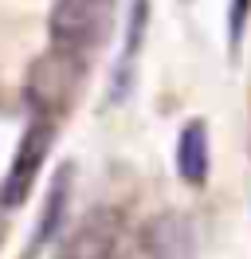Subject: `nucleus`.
Masks as SVG:
<instances>
[{
	"mask_svg": "<svg viewBox=\"0 0 251 259\" xmlns=\"http://www.w3.org/2000/svg\"><path fill=\"white\" fill-rule=\"evenodd\" d=\"M82 75H87V55L78 51H63L51 48L44 51L28 71V82H24V95H28V106L44 118H59L71 102H75L78 87H82Z\"/></svg>",
	"mask_w": 251,
	"mask_h": 259,
	"instance_id": "1",
	"label": "nucleus"
},
{
	"mask_svg": "<svg viewBox=\"0 0 251 259\" xmlns=\"http://www.w3.org/2000/svg\"><path fill=\"white\" fill-rule=\"evenodd\" d=\"M51 48L91 55L114 32V0H55L47 16Z\"/></svg>",
	"mask_w": 251,
	"mask_h": 259,
	"instance_id": "2",
	"label": "nucleus"
},
{
	"mask_svg": "<svg viewBox=\"0 0 251 259\" xmlns=\"http://www.w3.org/2000/svg\"><path fill=\"white\" fill-rule=\"evenodd\" d=\"M51 142H55V118L35 114L24 126V134H20L12 165H8V173L0 181V208H16V204L28 200V193L39 181V169H44L47 153H51Z\"/></svg>",
	"mask_w": 251,
	"mask_h": 259,
	"instance_id": "3",
	"label": "nucleus"
},
{
	"mask_svg": "<svg viewBox=\"0 0 251 259\" xmlns=\"http://www.w3.org/2000/svg\"><path fill=\"white\" fill-rule=\"evenodd\" d=\"M208 169H212L208 126H204V118H188L181 126V138H177V177L192 189H200L208 181Z\"/></svg>",
	"mask_w": 251,
	"mask_h": 259,
	"instance_id": "4",
	"label": "nucleus"
},
{
	"mask_svg": "<svg viewBox=\"0 0 251 259\" xmlns=\"http://www.w3.org/2000/svg\"><path fill=\"white\" fill-rule=\"evenodd\" d=\"M118 243V216L114 212H91L78 232L67 240L63 259H110Z\"/></svg>",
	"mask_w": 251,
	"mask_h": 259,
	"instance_id": "5",
	"label": "nucleus"
},
{
	"mask_svg": "<svg viewBox=\"0 0 251 259\" xmlns=\"http://www.w3.org/2000/svg\"><path fill=\"white\" fill-rule=\"evenodd\" d=\"M145 251H149V259H192L196 243H192L188 220L177 216V212L153 216L149 228H145Z\"/></svg>",
	"mask_w": 251,
	"mask_h": 259,
	"instance_id": "6",
	"label": "nucleus"
},
{
	"mask_svg": "<svg viewBox=\"0 0 251 259\" xmlns=\"http://www.w3.org/2000/svg\"><path fill=\"white\" fill-rule=\"evenodd\" d=\"M71 177H75L71 165H63L59 173L51 177V189H47V200H44V212H39V228H35V236H31V247H44V243L59 232L63 216H67V200H71Z\"/></svg>",
	"mask_w": 251,
	"mask_h": 259,
	"instance_id": "7",
	"label": "nucleus"
},
{
	"mask_svg": "<svg viewBox=\"0 0 251 259\" xmlns=\"http://www.w3.org/2000/svg\"><path fill=\"white\" fill-rule=\"evenodd\" d=\"M145 20H149V0H134L130 8V28H126V51L118 59V79H114V102H122V95L130 91V75H134V59L145 39Z\"/></svg>",
	"mask_w": 251,
	"mask_h": 259,
	"instance_id": "8",
	"label": "nucleus"
},
{
	"mask_svg": "<svg viewBox=\"0 0 251 259\" xmlns=\"http://www.w3.org/2000/svg\"><path fill=\"white\" fill-rule=\"evenodd\" d=\"M247 16H251V0H232V8H228V44H232V51H239V44H243Z\"/></svg>",
	"mask_w": 251,
	"mask_h": 259,
	"instance_id": "9",
	"label": "nucleus"
},
{
	"mask_svg": "<svg viewBox=\"0 0 251 259\" xmlns=\"http://www.w3.org/2000/svg\"><path fill=\"white\" fill-rule=\"evenodd\" d=\"M0 240H4V220H0Z\"/></svg>",
	"mask_w": 251,
	"mask_h": 259,
	"instance_id": "10",
	"label": "nucleus"
}]
</instances>
